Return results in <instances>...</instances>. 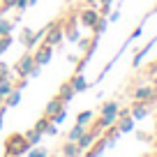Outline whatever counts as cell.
<instances>
[{
	"mask_svg": "<svg viewBox=\"0 0 157 157\" xmlns=\"http://www.w3.org/2000/svg\"><path fill=\"white\" fill-rule=\"evenodd\" d=\"M25 148H28V141H25L21 134H12V136L7 139V152H10V155H16V152L25 150Z\"/></svg>",
	"mask_w": 157,
	"mask_h": 157,
	"instance_id": "obj_1",
	"label": "cell"
},
{
	"mask_svg": "<svg viewBox=\"0 0 157 157\" xmlns=\"http://www.w3.org/2000/svg\"><path fill=\"white\" fill-rule=\"evenodd\" d=\"M49 60H51V44H46V46H42V49L37 51V56H35V63L44 65V63H49Z\"/></svg>",
	"mask_w": 157,
	"mask_h": 157,
	"instance_id": "obj_2",
	"label": "cell"
},
{
	"mask_svg": "<svg viewBox=\"0 0 157 157\" xmlns=\"http://www.w3.org/2000/svg\"><path fill=\"white\" fill-rule=\"evenodd\" d=\"M33 65H35V58L25 56V58L16 65V69H19V74H30V72H33Z\"/></svg>",
	"mask_w": 157,
	"mask_h": 157,
	"instance_id": "obj_3",
	"label": "cell"
},
{
	"mask_svg": "<svg viewBox=\"0 0 157 157\" xmlns=\"http://www.w3.org/2000/svg\"><path fill=\"white\" fill-rule=\"evenodd\" d=\"M81 21H83V25H93V28H95V23H97V12H95V10H88V12H83Z\"/></svg>",
	"mask_w": 157,
	"mask_h": 157,
	"instance_id": "obj_4",
	"label": "cell"
},
{
	"mask_svg": "<svg viewBox=\"0 0 157 157\" xmlns=\"http://www.w3.org/2000/svg\"><path fill=\"white\" fill-rule=\"evenodd\" d=\"M93 139H95V134H81V136H78V146H81V148L90 146V143H93Z\"/></svg>",
	"mask_w": 157,
	"mask_h": 157,
	"instance_id": "obj_5",
	"label": "cell"
},
{
	"mask_svg": "<svg viewBox=\"0 0 157 157\" xmlns=\"http://www.w3.org/2000/svg\"><path fill=\"white\" fill-rule=\"evenodd\" d=\"M116 111H118V104H104V109H102V113L104 116H116Z\"/></svg>",
	"mask_w": 157,
	"mask_h": 157,
	"instance_id": "obj_6",
	"label": "cell"
},
{
	"mask_svg": "<svg viewBox=\"0 0 157 157\" xmlns=\"http://www.w3.org/2000/svg\"><path fill=\"white\" fill-rule=\"evenodd\" d=\"M58 109H60V97H58V99H53V102H51L49 106H46V116H53V113L58 111Z\"/></svg>",
	"mask_w": 157,
	"mask_h": 157,
	"instance_id": "obj_7",
	"label": "cell"
},
{
	"mask_svg": "<svg viewBox=\"0 0 157 157\" xmlns=\"http://www.w3.org/2000/svg\"><path fill=\"white\" fill-rule=\"evenodd\" d=\"M81 134H83V127H81V125H76V127L69 132V141H78V136H81Z\"/></svg>",
	"mask_w": 157,
	"mask_h": 157,
	"instance_id": "obj_8",
	"label": "cell"
},
{
	"mask_svg": "<svg viewBox=\"0 0 157 157\" xmlns=\"http://www.w3.org/2000/svg\"><path fill=\"white\" fill-rule=\"evenodd\" d=\"M136 99H146V97H152V90L150 88H141V90H136V95H134Z\"/></svg>",
	"mask_w": 157,
	"mask_h": 157,
	"instance_id": "obj_9",
	"label": "cell"
},
{
	"mask_svg": "<svg viewBox=\"0 0 157 157\" xmlns=\"http://www.w3.org/2000/svg\"><path fill=\"white\" fill-rule=\"evenodd\" d=\"M72 90H86V81H83V76L74 78V83H72Z\"/></svg>",
	"mask_w": 157,
	"mask_h": 157,
	"instance_id": "obj_10",
	"label": "cell"
},
{
	"mask_svg": "<svg viewBox=\"0 0 157 157\" xmlns=\"http://www.w3.org/2000/svg\"><path fill=\"white\" fill-rule=\"evenodd\" d=\"M69 97H72V86H63V90H60V99L67 102Z\"/></svg>",
	"mask_w": 157,
	"mask_h": 157,
	"instance_id": "obj_11",
	"label": "cell"
},
{
	"mask_svg": "<svg viewBox=\"0 0 157 157\" xmlns=\"http://www.w3.org/2000/svg\"><path fill=\"white\" fill-rule=\"evenodd\" d=\"M60 39H63L60 30H58V28H53V30H51V37H49V44H56V42H60Z\"/></svg>",
	"mask_w": 157,
	"mask_h": 157,
	"instance_id": "obj_12",
	"label": "cell"
},
{
	"mask_svg": "<svg viewBox=\"0 0 157 157\" xmlns=\"http://www.w3.org/2000/svg\"><path fill=\"white\" fill-rule=\"evenodd\" d=\"M65 155H67V157H76L78 155V148H74L72 143H67V146H65Z\"/></svg>",
	"mask_w": 157,
	"mask_h": 157,
	"instance_id": "obj_13",
	"label": "cell"
},
{
	"mask_svg": "<svg viewBox=\"0 0 157 157\" xmlns=\"http://www.w3.org/2000/svg\"><path fill=\"white\" fill-rule=\"evenodd\" d=\"M141 116H146V106H134L132 118H141Z\"/></svg>",
	"mask_w": 157,
	"mask_h": 157,
	"instance_id": "obj_14",
	"label": "cell"
},
{
	"mask_svg": "<svg viewBox=\"0 0 157 157\" xmlns=\"http://www.w3.org/2000/svg\"><path fill=\"white\" fill-rule=\"evenodd\" d=\"M90 116H93V113H90V111H83V113H81V116H78V125H86V123H88V120H90Z\"/></svg>",
	"mask_w": 157,
	"mask_h": 157,
	"instance_id": "obj_15",
	"label": "cell"
},
{
	"mask_svg": "<svg viewBox=\"0 0 157 157\" xmlns=\"http://www.w3.org/2000/svg\"><path fill=\"white\" fill-rule=\"evenodd\" d=\"M10 30H12V25L7 21H0V35H10Z\"/></svg>",
	"mask_w": 157,
	"mask_h": 157,
	"instance_id": "obj_16",
	"label": "cell"
},
{
	"mask_svg": "<svg viewBox=\"0 0 157 157\" xmlns=\"http://www.w3.org/2000/svg\"><path fill=\"white\" fill-rule=\"evenodd\" d=\"M113 120H116V116H102V120H99V125H102V127H106V125H111Z\"/></svg>",
	"mask_w": 157,
	"mask_h": 157,
	"instance_id": "obj_17",
	"label": "cell"
},
{
	"mask_svg": "<svg viewBox=\"0 0 157 157\" xmlns=\"http://www.w3.org/2000/svg\"><path fill=\"white\" fill-rule=\"evenodd\" d=\"M120 129H123V132H127V129H132V118H127V120H123V123H120Z\"/></svg>",
	"mask_w": 157,
	"mask_h": 157,
	"instance_id": "obj_18",
	"label": "cell"
},
{
	"mask_svg": "<svg viewBox=\"0 0 157 157\" xmlns=\"http://www.w3.org/2000/svg\"><path fill=\"white\" fill-rule=\"evenodd\" d=\"M7 46H10V37H7V35H5V37L0 39V53H2V51H5Z\"/></svg>",
	"mask_w": 157,
	"mask_h": 157,
	"instance_id": "obj_19",
	"label": "cell"
},
{
	"mask_svg": "<svg viewBox=\"0 0 157 157\" xmlns=\"http://www.w3.org/2000/svg\"><path fill=\"white\" fill-rule=\"evenodd\" d=\"M2 5H5V7H2V10H7V7H12V5H16V0H2Z\"/></svg>",
	"mask_w": 157,
	"mask_h": 157,
	"instance_id": "obj_20",
	"label": "cell"
},
{
	"mask_svg": "<svg viewBox=\"0 0 157 157\" xmlns=\"http://www.w3.org/2000/svg\"><path fill=\"white\" fill-rule=\"evenodd\" d=\"M30 157H44V150H33V152H30Z\"/></svg>",
	"mask_w": 157,
	"mask_h": 157,
	"instance_id": "obj_21",
	"label": "cell"
},
{
	"mask_svg": "<svg viewBox=\"0 0 157 157\" xmlns=\"http://www.w3.org/2000/svg\"><path fill=\"white\" fill-rule=\"evenodd\" d=\"M19 102V93H12V97H10V104H16Z\"/></svg>",
	"mask_w": 157,
	"mask_h": 157,
	"instance_id": "obj_22",
	"label": "cell"
},
{
	"mask_svg": "<svg viewBox=\"0 0 157 157\" xmlns=\"http://www.w3.org/2000/svg\"><path fill=\"white\" fill-rule=\"evenodd\" d=\"M5 72H7V67H5V65H0V76H5Z\"/></svg>",
	"mask_w": 157,
	"mask_h": 157,
	"instance_id": "obj_23",
	"label": "cell"
}]
</instances>
